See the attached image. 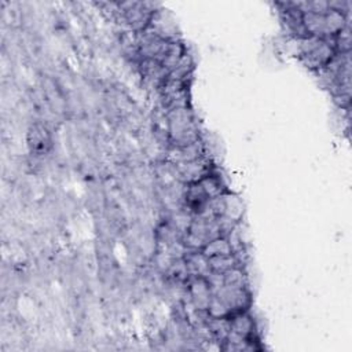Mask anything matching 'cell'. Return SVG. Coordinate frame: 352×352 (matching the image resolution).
I'll return each instance as SVG.
<instances>
[{
  "label": "cell",
  "mask_w": 352,
  "mask_h": 352,
  "mask_svg": "<svg viewBox=\"0 0 352 352\" xmlns=\"http://www.w3.org/2000/svg\"><path fill=\"white\" fill-rule=\"evenodd\" d=\"M32 135H33V140H32L31 145H33V149H36V150H39V149L40 150H43L44 146L48 145V140H47L48 133H47V131L43 127H36L33 129V132H32Z\"/></svg>",
  "instance_id": "1"
}]
</instances>
